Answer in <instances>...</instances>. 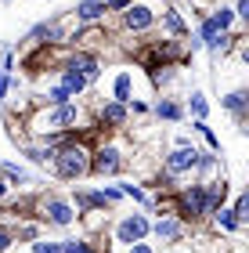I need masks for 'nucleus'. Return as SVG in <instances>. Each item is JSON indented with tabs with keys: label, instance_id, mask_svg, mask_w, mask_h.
Wrapping results in <instances>:
<instances>
[{
	"label": "nucleus",
	"instance_id": "f257e3e1",
	"mask_svg": "<svg viewBox=\"0 0 249 253\" xmlns=\"http://www.w3.org/2000/svg\"><path fill=\"white\" fill-rule=\"evenodd\" d=\"M54 167H58L62 177H83L90 170V152L76 141H65L58 148V156H54Z\"/></svg>",
	"mask_w": 249,
	"mask_h": 253
},
{
	"label": "nucleus",
	"instance_id": "f03ea898",
	"mask_svg": "<svg viewBox=\"0 0 249 253\" xmlns=\"http://www.w3.org/2000/svg\"><path fill=\"white\" fill-rule=\"evenodd\" d=\"M177 213L180 217H202V213H213L210 210V195H206V185H191L177 195Z\"/></svg>",
	"mask_w": 249,
	"mask_h": 253
},
{
	"label": "nucleus",
	"instance_id": "7ed1b4c3",
	"mask_svg": "<svg viewBox=\"0 0 249 253\" xmlns=\"http://www.w3.org/2000/svg\"><path fill=\"white\" fill-rule=\"evenodd\" d=\"M76 120H80V109H76L72 101H69V105H54L51 112H43V120H40L36 130H43V134H58V130H65V126L76 123Z\"/></svg>",
	"mask_w": 249,
	"mask_h": 253
},
{
	"label": "nucleus",
	"instance_id": "20e7f679",
	"mask_svg": "<svg viewBox=\"0 0 249 253\" xmlns=\"http://www.w3.org/2000/svg\"><path fill=\"white\" fill-rule=\"evenodd\" d=\"M199 163H202L199 148H177V152L166 156V170H170V174H188V170H195Z\"/></svg>",
	"mask_w": 249,
	"mask_h": 253
},
{
	"label": "nucleus",
	"instance_id": "39448f33",
	"mask_svg": "<svg viewBox=\"0 0 249 253\" xmlns=\"http://www.w3.org/2000/svg\"><path fill=\"white\" fill-rule=\"evenodd\" d=\"M144 235H148V221H144L141 213L127 217V221L119 224V232H116V239H119V243H130V246H134V243H141Z\"/></svg>",
	"mask_w": 249,
	"mask_h": 253
},
{
	"label": "nucleus",
	"instance_id": "423d86ee",
	"mask_svg": "<svg viewBox=\"0 0 249 253\" xmlns=\"http://www.w3.org/2000/svg\"><path fill=\"white\" fill-rule=\"evenodd\" d=\"M90 170L94 174H116L119 170V148H101V152H94V159H90Z\"/></svg>",
	"mask_w": 249,
	"mask_h": 253
},
{
	"label": "nucleus",
	"instance_id": "0eeeda50",
	"mask_svg": "<svg viewBox=\"0 0 249 253\" xmlns=\"http://www.w3.org/2000/svg\"><path fill=\"white\" fill-rule=\"evenodd\" d=\"M43 217H47L51 224H72V206L65 203V199H47L43 203Z\"/></svg>",
	"mask_w": 249,
	"mask_h": 253
},
{
	"label": "nucleus",
	"instance_id": "6e6552de",
	"mask_svg": "<svg viewBox=\"0 0 249 253\" xmlns=\"http://www.w3.org/2000/svg\"><path fill=\"white\" fill-rule=\"evenodd\" d=\"M127 26H130V29H148V26H152V7L130 4V7H127Z\"/></svg>",
	"mask_w": 249,
	"mask_h": 253
},
{
	"label": "nucleus",
	"instance_id": "1a4fd4ad",
	"mask_svg": "<svg viewBox=\"0 0 249 253\" xmlns=\"http://www.w3.org/2000/svg\"><path fill=\"white\" fill-rule=\"evenodd\" d=\"M65 69H76L80 76H87V80H98V58H90V54H72Z\"/></svg>",
	"mask_w": 249,
	"mask_h": 253
},
{
	"label": "nucleus",
	"instance_id": "9d476101",
	"mask_svg": "<svg viewBox=\"0 0 249 253\" xmlns=\"http://www.w3.org/2000/svg\"><path fill=\"white\" fill-rule=\"evenodd\" d=\"M105 15V0H83V4H76V18L80 22H98Z\"/></svg>",
	"mask_w": 249,
	"mask_h": 253
},
{
	"label": "nucleus",
	"instance_id": "9b49d317",
	"mask_svg": "<svg viewBox=\"0 0 249 253\" xmlns=\"http://www.w3.org/2000/svg\"><path fill=\"white\" fill-rule=\"evenodd\" d=\"M101 123L123 126V123H127V105H123V101H108V105L101 109Z\"/></svg>",
	"mask_w": 249,
	"mask_h": 253
},
{
	"label": "nucleus",
	"instance_id": "f8f14e48",
	"mask_svg": "<svg viewBox=\"0 0 249 253\" xmlns=\"http://www.w3.org/2000/svg\"><path fill=\"white\" fill-rule=\"evenodd\" d=\"M155 235L159 239H170V243H174V239H180V224L174 221V217H159V221H155V228H152Z\"/></svg>",
	"mask_w": 249,
	"mask_h": 253
},
{
	"label": "nucleus",
	"instance_id": "ddd939ff",
	"mask_svg": "<svg viewBox=\"0 0 249 253\" xmlns=\"http://www.w3.org/2000/svg\"><path fill=\"white\" fill-rule=\"evenodd\" d=\"M224 109L235 112V116L249 112V90H235V94H228V98H224Z\"/></svg>",
	"mask_w": 249,
	"mask_h": 253
},
{
	"label": "nucleus",
	"instance_id": "4468645a",
	"mask_svg": "<svg viewBox=\"0 0 249 253\" xmlns=\"http://www.w3.org/2000/svg\"><path fill=\"white\" fill-rule=\"evenodd\" d=\"M87 84H90L87 76H80V73H76V69H65V76H62V87L69 90V94H80V90H83Z\"/></svg>",
	"mask_w": 249,
	"mask_h": 253
},
{
	"label": "nucleus",
	"instance_id": "2eb2a0df",
	"mask_svg": "<svg viewBox=\"0 0 249 253\" xmlns=\"http://www.w3.org/2000/svg\"><path fill=\"white\" fill-rule=\"evenodd\" d=\"M0 170H4V177L15 181V185H26V181H29V174L22 167H15V163H0Z\"/></svg>",
	"mask_w": 249,
	"mask_h": 253
},
{
	"label": "nucleus",
	"instance_id": "dca6fc26",
	"mask_svg": "<svg viewBox=\"0 0 249 253\" xmlns=\"http://www.w3.org/2000/svg\"><path fill=\"white\" fill-rule=\"evenodd\" d=\"M116 101H123V105L130 101V73H119L116 76Z\"/></svg>",
	"mask_w": 249,
	"mask_h": 253
},
{
	"label": "nucleus",
	"instance_id": "f3484780",
	"mask_svg": "<svg viewBox=\"0 0 249 253\" xmlns=\"http://www.w3.org/2000/svg\"><path fill=\"white\" fill-rule=\"evenodd\" d=\"M155 112H159L163 120H180V105H177V101H159Z\"/></svg>",
	"mask_w": 249,
	"mask_h": 253
},
{
	"label": "nucleus",
	"instance_id": "a211bd4d",
	"mask_svg": "<svg viewBox=\"0 0 249 253\" xmlns=\"http://www.w3.org/2000/svg\"><path fill=\"white\" fill-rule=\"evenodd\" d=\"M163 22H166V29H170V33H184V22H180V15H177V11H166V15H163Z\"/></svg>",
	"mask_w": 249,
	"mask_h": 253
},
{
	"label": "nucleus",
	"instance_id": "6ab92c4d",
	"mask_svg": "<svg viewBox=\"0 0 249 253\" xmlns=\"http://www.w3.org/2000/svg\"><path fill=\"white\" fill-rule=\"evenodd\" d=\"M235 217H239V224H249V192L239 199V206H235Z\"/></svg>",
	"mask_w": 249,
	"mask_h": 253
},
{
	"label": "nucleus",
	"instance_id": "aec40b11",
	"mask_svg": "<svg viewBox=\"0 0 249 253\" xmlns=\"http://www.w3.org/2000/svg\"><path fill=\"white\" fill-rule=\"evenodd\" d=\"M217 224L220 228H239V217H235V210H220L217 213Z\"/></svg>",
	"mask_w": 249,
	"mask_h": 253
},
{
	"label": "nucleus",
	"instance_id": "412c9836",
	"mask_svg": "<svg viewBox=\"0 0 249 253\" xmlns=\"http://www.w3.org/2000/svg\"><path fill=\"white\" fill-rule=\"evenodd\" d=\"M62 253H90V246L80 239H69V243H62Z\"/></svg>",
	"mask_w": 249,
	"mask_h": 253
},
{
	"label": "nucleus",
	"instance_id": "4be33fe9",
	"mask_svg": "<svg viewBox=\"0 0 249 253\" xmlns=\"http://www.w3.org/2000/svg\"><path fill=\"white\" fill-rule=\"evenodd\" d=\"M191 109H195V116H199V123H202V116H206V98H202V94H191Z\"/></svg>",
	"mask_w": 249,
	"mask_h": 253
},
{
	"label": "nucleus",
	"instance_id": "5701e85b",
	"mask_svg": "<svg viewBox=\"0 0 249 253\" xmlns=\"http://www.w3.org/2000/svg\"><path fill=\"white\" fill-rule=\"evenodd\" d=\"M213 22H217V26H220L224 33H228V26H231V11H228V7H220L217 15H213Z\"/></svg>",
	"mask_w": 249,
	"mask_h": 253
},
{
	"label": "nucleus",
	"instance_id": "b1692460",
	"mask_svg": "<svg viewBox=\"0 0 249 253\" xmlns=\"http://www.w3.org/2000/svg\"><path fill=\"white\" fill-rule=\"evenodd\" d=\"M33 253H62V243H33Z\"/></svg>",
	"mask_w": 249,
	"mask_h": 253
},
{
	"label": "nucleus",
	"instance_id": "393cba45",
	"mask_svg": "<svg viewBox=\"0 0 249 253\" xmlns=\"http://www.w3.org/2000/svg\"><path fill=\"white\" fill-rule=\"evenodd\" d=\"M123 195H130V199H138V203H144V192H141L138 185H123Z\"/></svg>",
	"mask_w": 249,
	"mask_h": 253
},
{
	"label": "nucleus",
	"instance_id": "a878e982",
	"mask_svg": "<svg viewBox=\"0 0 249 253\" xmlns=\"http://www.w3.org/2000/svg\"><path fill=\"white\" fill-rule=\"evenodd\" d=\"M11 243H15V239H11V232H7V228H0V253H4Z\"/></svg>",
	"mask_w": 249,
	"mask_h": 253
},
{
	"label": "nucleus",
	"instance_id": "bb28decb",
	"mask_svg": "<svg viewBox=\"0 0 249 253\" xmlns=\"http://www.w3.org/2000/svg\"><path fill=\"white\" fill-rule=\"evenodd\" d=\"M7 87H11V80H7V73H0V98H7Z\"/></svg>",
	"mask_w": 249,
	"mask_h": 253
},
{
	"label": "nucleus",
	"instance_id": "cd10ccee",
	"mask_svg": "<svg viewBox=\"0 0 249 253\" xmlns=\"http://www.w3.org/2000/svg\"><path fill=\"white\" fill-rule=\"evenodd\" d=\"M239 15H242V18L249 22V0H239Z\"/></svg>",
	"mask_w": 249,
	"mask_h": 253
},
{
	"label": "nucleus",
	"instance_id": "c85d7f7f",
	"mask_svg": "<svg viewBox=\"0 0 249 253\" xmlns=\"http://www.w3.org/2000/svg\"><path fill=\"white\" fill-rule=\"evenodd\" d=\"M105 7H130V0H105Z\"/></svg>",
	"mask_w": 249,
	"mask_h": 253
},
{
	"label": "nucleus",
	"instance_id": "c756f323",
	"mask_svg": "<svg viewBox=\"0 0 249 253\" xmlns=\"http://www.w3.org/2000/svg\"><path fill=\"white\" fill-rule=\"evenodd\" d=\"M130 253H152V250H148V246H134Z\"/></svg>",
	"mask_w": 249,
	"mask_h": 253
},
{
	"label": "nucleus",
	"instance_id": "7c9ffc66",
	"mask_svg": "<svg viewBox=\"0 0 249 253\" xmlns=\"http://www.w3.org/2000/svg\"><path fill=\"white\" fill-rule=\"evenodd\" d=\"M242 58H246V62H249V47H246V51H242Z\"/></svg>",
	"mask_w": 249,
	"mask_h": 253
},
{
	"label": "nucleus",
	"instance_id": "2f4dec72",
	"mask_svg": "<svg viewBox=\"0 0 249 253\" xmlns=\"http://www.w3.org/2000/svg\"><path fill=\"white\" fill-rule=\"evenodd\" d=\"M0 195H4V185H0Z\"/></svg>",
	"mask_w": 249,
	"mask_h": 253
}]
</instances>
